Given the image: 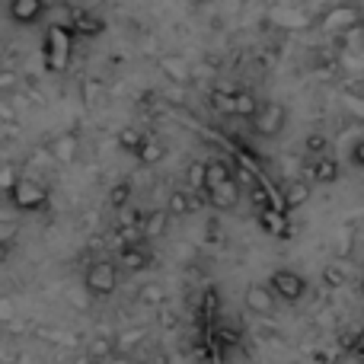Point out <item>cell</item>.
I'll return each mask as SVG.
<instances>
[{"instance_id":"cell-1","label":"cell","mask_w":364,"mask_h":364,"mask_svg":"<svg viewBox=\"0 0 364 364\" xmlns=\"http://www.w3.org/2000/svg\"><path fill=\"white\" fill-rule=\"evenodd\" d=\"M74 32L68 23H51L42 36V64L48 74H64L74 58Z\"/></svg>"},{"instance_id":"cell-2","label":"cell","mask_w":364,"mask_h":364,"mask_svg":"<svg viewBox=\"0 0 364 364\" xmlns=\"http://www.w3.org/2000/svg\"><path fill=\"white\" fill-rule=\"evenodd\" d=\"M6 198H10L13 211L32 214V211H42V208L48 205V188H45V182H38L32 176H19L13 182L10 192H6Z\"/></svg>"},{"instance_id":"cell-3","label":"cell","mask_w":364,"mask_h":364,"mask_svg":"<svg viewBox=\"0 0 364 364\" xmlns=\"http://www.w3.org/2000/svg\"><path fill=\"white\" fill-rule=\"evenodd\" d=\"M352 26H361V6L352 4V0L326 6V10L320 13V19H316V29L329 32V36H342V32H348Z\"/></svg>"},{"instance_id":"cell-4","label":"cell","mask_w":364,"mask_h":364,"mask_svg":"<svg viewBox=\"0 0 364 364\" xmlns=\"http://www.w3.org/2000/svg\"><path fill=\"white\" fill-rule=\"evenodd\" d=\"M83 288H87L90 297H109L119 288V265L112 259H96L83 275Z\"/></svg>"},{"instance_id":"cell-5","label":"cell","mask_w":364,"mask_h":364,"mask_svg":"<svg viewBox=\"0 0 364 364\" xmlns=\"http://www.w3.org/2000/svg\"><path fill=\"white\" fill-rule=\"evenodd\" d=\"M252 132L259 134V138H278V134L284 132V122H288V109L282 106V102H259L256 115H252Z\"/></svg>"},{"instance_id":"cell-6","label":"cell","mask_w":364,"mask_h":364,"mask_svg":"<svg viewBox=\"0 0 364 364\" xmlns=\"http://www.w3.org/2000/svg\"><path fill=\"white\" fill-rule=\"evenodd\" d=\"M269 288H272V294H275L278 301H288V304H297L304 294H307V282H304L297 272H291V269L272 272Z\"/></svg>"},{"instance_id":"cell-7","label":"cell","mask_w":364,"mask_h":364,"mask_svg":"<svg viewBox=\"0 0 364 364\" xmlns=\"http://www.w3.org/2000/svg\"><path fill=\"white\" fill-rule=\"evenodd\" d=\"M157 68H160V74H164L166 80L173 83V87H188V83L195 80L192 64L186 61V55H176V51H170V55H160L157 58Z\"/></svg>"},{"instance_id":"cell-8","label":"cell","mask_w":364,"mask_h":364,"mask_svg":"<svg viewBox=\"0 0 364 364\" xmlns=\"http://www.w3.org/2000/svg\"><path fill=\"white\" fill-rule=\"evenodd\" d=\"M240 192H243V186L230 176V179L218 182V186L205 188V201L214 208V211H233L237 201H240Z\"/></svg>"},{"instance_id":"cell-9","label":"cell","mask_w":364,"mask_h":364,"mask_svg":"<svg viewBox=\"0 0 364 364\" xmlns=\"http://www.w3.org/2000/svg\"><path fill=\"white\" fill-rule=\"evenodd\" d=\"M68 26H70V32H74V38H100L102 32H106V19L96 10H74Z\"/></svg>"},{"instance_id":"cell-10","label":"cell","mask_w":364,"mask_h":364,"mask_svg":"<svg viewBox=\"0 0 364 364\" xmlns=\"http://www.w3.org/2000/svg\"><path fill=\"white\" fill-rule=\"evenodd\" d=\"M45 13H48V0H10L6 4V16L16 26H36Z\"/></svg>"},{"instance_id":"cell-11","label":"cell","mask_w":364,"mask_h":364,"mask_svg":"<svg viewBox=\"0 0 364 364\" xmlns=\"http://www.w3.org/2000/svg\"><path fill=\"white\" fill-rule=\"evenodd\" d=\"M48 157H51V164L74 166V164H77V157H80V138H77V132H64V134H58V138L48 144Z\"/></svg>"},{"instance_id":"cell-12","label":"cell","mask_w":364,"mask_h":364,"mask_svg":"<svg viewBox=\"0 0 364 364\" xmlns=\"http://www.w3.org/2000/svg\"><path fill=\"white\" fill-rule=\"evenodd\" d=\"M154 262L151 250H144L141 243H122L119 250V259H115V265H119V272H147Z\"/></svg>"},{"instance_id":"cell-13","label":"cell","mask_w":364,"mask_h":364,"mask_svg":"<svg viewBox=\"0 0 364 364\" xmlns=\"http://www.w3.org/2000/svg\"><path fill=\"white\" fill-rule=\"evenodd\" d=\"M243 301H246V310L256 316H269V314H275V307H278V297L272 294L269 284H250Z\"/></svg>"},{"instance_id":"cell-14","label":"cell","mask_w":364,"mask_h":364,"mask_svg":"<svg viewBox=\"0 0 364 364\" xmlns=\"http://www.w3.org/2000/svg\"><path fill=\"white\" fill-rule=\"evenodd\" d=\"M310 195H314V186H310L307 179L284 182V188H282V208H284V211H297V208H304L310 201Z\"/></svg>"},{"instance_id":"cell-15","label":"cell","mask_w":364,"mask_h":364,"mask_svg":"<svg viewBox=\"0 0 364 364\" xmlns=\"http://www.w3.org/2000/svg\"><path fill=\"white\" fill-rule=\"evenodd\" d=\"M259 227H262L269 237H278V240L291 237V227H288V218H284V211H275L272 205L259 208Z\"/></svg>"},{"instance_id":"cell-16","label":"cell","mask_w":364,"mask_h":364,"mask_svg":"<svg viewBox=\"0 0 364 364\" xmlns=\"http://www.w3.org/2000/svg\"><path fill=\"white\" fill-rule=\"evenodd\" d=\"M115 336H93V339L87 342V348H83V355H87L93 364H102V361H112L115 358Z\"/></svg>"},{"instance_id":"cell-17","label":"cell","mask_w":364,"mask_h":364,"mask_svg":"<svg viewBox=\"0 0 364 364\" xmlns=\"http://www.w3.org/2000/svg\"><path fill=\"white\" fill-rule=\"evenodd\" d=\"M166 227H170V214L166 211H147V214H141V220H138V230L144 240L164 237Z\"/></svg>"},{"instance_id":"cell-18","label":"cell","mask_w":364,"mask_h":364,"mask_svg":"<svg viewBox=\"0 0 364 364\" xmlns=\"http://www.w3.org/2000/svg\"><path fill=\"white\" fill-rule=\"evenodd\" d=\"M256 109H259V100L250 93V90H233L230 93V115L250 122L252 115H256Z\"/></svg>"},{"instance_id":"cell-19","label":"cell","mask_w":364,"mask_h":364,"mask_svg":"<svg viewBox=\"0 0 364 364\" xmlns=\"http://www.w3.org/2000/svg\"><path fill=\"white\" fill-rule=\"evenodd\" d=\"M230 176H233V166L227 164V160H220V157L205 160V182H201V192L218 186V182H224V179H230Z\"/></svg>"},{"instance_id":"cell-20","label":"cell","mask_w":364,"mask_h":364,"mask_svg":"<svg viewBox=\"0 0 364 364\" xmlns=\"http://www.w3.org/2000/svg\"><path fill=\"white\" fill-rule=\"evenodd\" d=\"M339 164L336 160H329V157H320L314 164V182H320V186H333L336 179H339Z\"/></svg>"},{"instance_id":"cell-21","label":"cell","mask_w":364,"mask_h":364,"mask_svg":"<svg viewBox=\"0 0 364 364\" xmlns=\"http://www.w3.org/2000/svg\"><path fill=\"white\" fill-rule=\"evenodd\" d=\"M188 211H192V192H188V188H176V192H170L166 214H170V218H186Z\"/></svg>"},{"instance_id":"cell-22","label":"cell","mask_w":364,"mask_h":364,"mask_svg":"<svg viewBox=\"0 0 364 364\" xmlns=\"http://www.w3.org/2000/svg\"><path fill=\"white\" fill-rule=\"evenodd\" d=\"M132 195H134V186L128 179H122V182H115V186L109 188V205H112L115 211H122V208L132 201Z\"/></svg>"},{"instance_id":"cell-23","label":"cell","mask_w":364,"mask_h":364,"mask_svg":"<svg viewBox=\"0 0 364 364\" xmlns=\"http://www.w3.org/2000/svg\"><path fill=\"white\" fill-rule=\"evenodd\" d=\"M115 141H119V147L125 154H138L141 144H144V134H141L138 128H122V132L115 134Z\"/></svg>"},{"instance_id":"cell-24","label":"cell","mask_w":364,"mask_h":364,"mask_svg":"<svg viewBox=\"0 0 364 364\" xmlns=\"http://www.w3.org/2000/svg\"><path fill=\"white\" fill-rule=\"evenodd\" d=\"M134 157H138L144 166H154V164L164 160V144H160V141H147L144 138V144H141V151L134 154Z\"/></svg>"},{"instance_id":"cell-25","label":"cell","mask_w":364,"mask_h":364,"mask_svg":"<svg viewBox=\"0 0 364 364\" xmlns=\"http://www.w3.org/2000/svg\"><path fill=\"white\" fill-rule=\"evenodd\" d=\"M201 182H205V160H195V164L188 166L186 188H188V192H201Z\"/></svg>"},{"instance_id":"cell-26","label":"cell","mask_w":364,"mask_h":364,"mask_svg":"<svg viewBox=\"0 0 364 364\" xmlns=\"http://www.w3.org/2000/svg\"><path fill=\"white\" fill-rule=\"evenodd\" d=\"M323 282L329 284V288H342V284L348 282V275H346V269H342V265H326V269H323Z\"/></svg>"},{"instance_id":"cell-27","label":"cell","mask_w":364,"mask_h":364,"mask_svg":"<svg viewBox=\"0 0 364 364\" xmlns=\"http://www.w3.org/2000/svg\"><path fill=\"white\" fill-rule=\"evenodd\" d=\"M138 301L157 307V304H164V288H160V284H144V288L138 291Z\"/></svg>"},{"instance_id":"cell-28","label":"cell","mask_w":364,"mask_h":364,"mask_svg":"<svg viewBox=\"0 0 364 364\" xmlns=\"http://www.w3.org/2000/svg\"><path fill=\"white\" fill-rule=\"evenodd\" d=\"M147 329H128V333L115 336V348H134V342H144Z\"/></svg>"},{"instance_id":"cell-29","label":"cell","mask_w":364,"mask_h":364,"mask_svg":"<svg viewBox=\"0 0 364 364\" xmlns=\"http://www.w3.org/2000/svg\"><path fill=\"white\" fill-rule=\"evenodd\" d=\"M19 179V173H16V166H13V164H0V192H10V188H13V182H16Z\"/></svg>"},{"instance_id":"cell-30","label":"cell","mask_w":364,"mask_h":364,"mask_svg":"<svg viewBox=\"0 0 364 364\" xmlns=\"http://www.w3.org/2000/svg\"><path fill=\"white\" fill-rule=\"evenodd\" d=\"M64 297H68V304H70L74 310H87V307H90V294H87V288H70Z\"/></svg>"},{"instance_id":"cell-31","label":"cell","mask_w":364,"mask_h":364,"mask_svg":"<svg viewBox=\"0 0 364 364\" xmlns=\"http://www.w3.org/2000/svg\"><path fill=\"white\" fill-rule=\"evenodd\" d=\"M201 310H205V314L208 316H214V314H218V310H220V294H218V291H205V297H201Z\"/></svg>"},{"instance_id":"cell-32","label":"cell","mask_w":364,"mask_h":364,"mask_svg":"<svg viewBox=\"0 0 364 364\" xmlns=\"http://www.w3.org/2000/svg\"><path fill=\"white\" fill-rule=\"evenodd\" d=\"M13 316H16V304L6 294H0V323H13Z\"/></svg>"},{"instance_id":"cell-33","label":"cell","mask_w":364,"mask_h":364,"mask_svg":"<svg viewBox=\"0 0 364 364\" xmlns=\"http://www.w3.org/2000/svg\"><path fill=\"white\" fill-rule=\"evenodd\" d=\"M304 147H307V154H323L326 151V138L323 134H307V141H304Z\"/></svg>"},{"instance_id":"cell-34","label":"cell","mask_w":364,"mask_h":364,"mask_svg":"<svg viewBox=\"0 0 364 364\" xmlns=\"http://www.w3.org/2000/svg\"><path fill=\"white\" fill-rule=\"evenodd\" d=\"M348 160H352L355 170H361V166H364V138H358L352 144V151H348Z\"/></svg>"},{"instance_id":"cell-35","label":"cell","mask_w":364,"mask_h":364,"mask_svg":"<svg viewBox=\"0 0 364 364\" xmlns=\"http://www.w3.org/2000/svg\"><path fill=\"white\" fill-rule=\"evenodd\" d=\"M19 77L13 74V70H0V93H10V90H16Z\"/></svg>"},{"instance_id":"cell-36","label":"cell","mask_w":364,"mask_h":364,"mask_svg":"<svg viewBox=\"0 0 364 364\" xmlns=\"http://www.w3.org/2000/svg\"><path fill=\"white\" fill-rule=\"evenodd\" d=\"M218 339L227 342V346H240V333H233V329H224V326L218 329Z\"/></svg>"},{"instance_id":"cell-37","label":"cell","mask_w":364,"mask_h":364,"mask_svg":"<svg viewBox=\"0 0 364 364\" xmlns=\"http://www.w3.org/2000/svg\"><path fill=\"white\" fill-rule=\"evenodd\" d=\"M100 100V80H87V106H96Z\"/></svg>"},{"instance_id":"cell-38","label":"cell","mask_w":364,"mask_h":364,"mask_svg":"<svg viewBox=\"0 0 364 364\" xmlns=\"http://www.w3.org/2000/svg\"><path fill=\"white\" fill-rule=\"evenodd\" d=\"M106 0H74V10H100Z\"/></svg>"},{"instance_id":"cell-39","label":"cell","mask_w":364,"mask_h":364,"mask_svg":"<svg viewBox=\"0 0 364 364\" xmlns=\"http://www.w3.org/2000/svg\"><path fill=\"white\" fill-rule=\"evenodd\" d=\"M0 119H4V122H16V109H13L10 102H4V100H0Z\"/></svg>"},{"instance_id":"cell-40","label":"cell","mask_w":364,"mask_h":364,"mask_svg":"<svg viewBox=\"0 0 364 364\" xmlns=\"http://www.w3.org/2000/svg\"><path fill=\"white\" fill-rule=\"evenodd\" d=\"M6 259H10V243H6V240H0V265H4Z\"/></svg>"},{"instance_id":"cell-41","label":"cell","mask_w":364,"mask_h":364,"mask_svg":"<svg viewBox=\"0 0 364 364\" xmlns=\"http://www.w3.org/2000/svg\"><path fill=\"white\" fill-rule=\"evenodd\" d=\"M70 364H93V361H90V358H87V355H77V358H74V361H70Z\"/></svg>"},{"instance_id":"cell-42","label":"cell","mask_w":364,"mask_h":364,"mask_svg":"<svg viewBox=\"0 0 364 364\" xmlns=\"http://www.w3.org/2000/svg\"><path fill=\"white\" fill-rule=\"evenodd\" d=\"M0 220H10V211H6V208H0Z\"/></svg>"},{"instance_id":"cell-43","label":"cell","mask_w":364,"mask_h":364,"mask_svg":"<svg viewBox=\"0 0 364 364\" xmlns=\"http://www.w3.org/2000/svg\"><path fill=\"white\" fill-rule=\"evenodd\" d=\"M0 339H4V323H0Z\"/></svg>"}]
</instances>
